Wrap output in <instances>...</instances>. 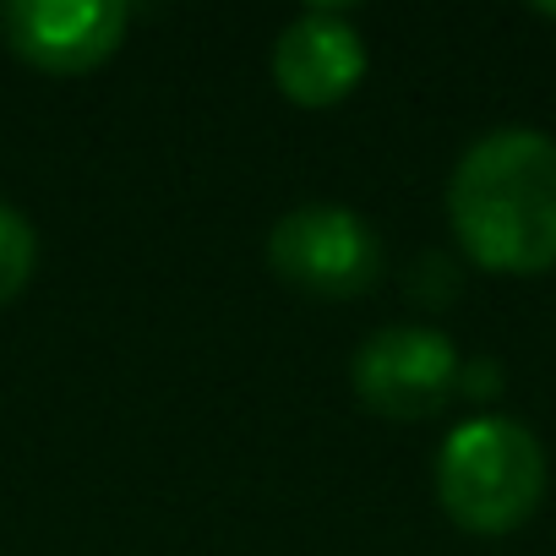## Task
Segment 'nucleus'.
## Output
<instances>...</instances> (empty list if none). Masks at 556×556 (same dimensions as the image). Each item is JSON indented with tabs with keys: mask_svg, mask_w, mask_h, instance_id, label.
Instances as JSON below:
<instances>
[{
	"mask_svg": "<svg viewBox=\"0 0 556 556\" xmlns=\"http://www.w3.org/2000/svg\"><path fill=\"white\" fill-rule=\"evenodd\" d=\"M447 218L469 262L545 273L556 262V142L534 126H502L469 142L447 180Z\"/></svg>",
	"mask_w": 556,
	"mask_h": 556,
	"instance_id": "obj_1",
	"label": "nucleus"
},
{
	"mask_svg": "<svg viewBox=\"0 0 556 556\" xmlns=\"http://www.w3.org/2000/svg\"><path fill=\"white\" fill-rule=\"evenodd\" d=\"M437 496L469 534H513L545 496V453L523 420H464L437 453Z\"/></svg>",
	"mask_w": 556,
	"mask_h": 556,
	"instance_id": "obj_2",
	"label": "nucleus"
},
{
	"mask_svg": "<svg viewBox=\"0 0 556 556\" xmlns=\"http://www.w3.org/2000/svg\"><path fill=\"white\" fill-rule=\"evenodd\" d=\"M267 262L285 285H295L306 295L350 301V295H366L382 278V235L355 207L306 202L273 224Z\"/></svg>",
	"mask_w": 556,
	"mask_h": 556,
	"instance_id": "obj_3",
	"label": "nucleus"
},
{
	"mask_svg": "<svg viewBox=\"0 0 556 556\" xmlns=\"http://www.w3.org/2000/svg\"><path fill=\"white\" fill-rule=\"evenodd\" d=\"M458 371H464V361H458L453 339L437 328H415V323L377 328L350 361V382H355L361 404L388 420L437 415L453 399Z\"/></svg>",
	"mask_w": 556,
	"mask_h": 556,
	"instance_id": "obj_4",
	"label": "nucleus"
},
{
	"mask_svg": "<svg viewBox=\"0 0 556 556\" xmlns=\"http://www.w3.org/2000/svg\"><path fill=\"white\" fill-rule=\"evenodd\" d=\"M131 12L121 0H7L0 7V34L7 45L55 77H77L104 66L126 39Z\"/></svg>",
	"mask_w": 556,
	"mask_h": 556,
	"instance_id": "obj_5",
	"label": "nucleus"
},
{
	"mask_svg": "<svg viewBox=\"0 0 556 556\" xmlns=\"http://www.w3.org/2000/svg\"><path fill=\"white\" fill-rule=\"evenodd\" d=\"M361 77H366V39L350 23V12L312 7L273 45V83L285 88V99H295L306 110L350 99L361 88Z\"/></svg>",
	"mask_w": 556,
	"mask_h": 556,
	"instance_id": "obj_6",
	"label": "nucleus"
},
{
	"mask_svg": "<svg viewBox=\"0 0 556 556\" xmlns=\"http://www.w3.org/2000/svg\"><path fill=\"white\" fill-rule=\"evenodd\" d=\"M34 262H39V235H34V224H28L12 202H0V306L17 301V295L28 290Z\"/></svg>",
	"mask_w": 556,
	"mask_h": 556,
	"instance_id": "obj_7",
	"label": "nucleus"
}]
</instances>
